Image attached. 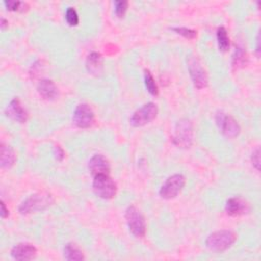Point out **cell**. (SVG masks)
<instances>
[{"instance_id": "83f0119b", "label": "cell", "mask_w": 261, "mask_h": 261, "mask_svg": "<svg viewBox=\"0 0 261 261\" xmlns=\"http://www.w3.org/2000/svg\"><path fill=\"white\" fill-rule=\"evenodd\" d=\"M53 154H54V157L56 158V160H58V161H62L63 158H64V151H63V149H62L60 146H58V145L54 146V148H53Z\"/></svg>"}, {"instance_id": "44dd1931", "label": "cell", "mask_w": 261, "mask_h": 261, "mask_svg": "<svg viewBox=\"0 0 261 261\" xmlns=\"http://www.w3.org/2000/svg\"><path fill=\"white\" fill-rule=\"evenodd\" d=\"M144 82H145V86L147 91L153 95V96H157L158 95V86L152 75V73L150 72V70L146 69L145 73H144Z\"/></svg>"}, {"instance_id": "8fae6325", "label": "cell", "mask_w": 261, "mask_h": 261, "mask_svg": "<svg viewBox=\"0 0 261 261\" xmlns=\"http://www.w3.org/2000/svg\"><path fill=\"white\" fill-rule=\"evenodd\" d=\"M5 114L9 118L19 123H23L28 120L29 113L22 106L18 98H13L5 108Z\"/></svg>"}, {"instance_id": "4dcf8cb0", "label": "cell", "mask_w": 261, "mask_h": 261, "mask_svg": "<svg viewBox=\"0 0 261 261\" xmlns=\"http://www.w3.org/2000/svg\"><path fill=\"white\" fill-rule=\"evenodd\" d=\"M7 27H8V21L4 17H1V19H0V28H1V30L4 31Z\"/></svg>"}, {"instance_id": "4316f807", "label": "cell", "mask_w": 261, "mask_h": 261, "mask_svg": "<svg viewBox=\"0 0 261 261\" xmlns=\"http://www.w3.org/2000/svg\"><path fill=\"white\" fill-rule=\"evenodd\" d=\"M42 67H43V64H42V61H37V62H35L34 64H32V67H31V71H30V73H31V75L33 76V77H36L38 74H39V72L42 70Z\"/></svg>"}, {"instance_id": "7c38bea8", "label": "cell", "mask_w": 261, "mask_h": 261, "mask_svg": "<svg viewBox=\"0 0 261 261\" xmlns=\"http://www.w3.org/2000/svg\"><path fill=\"white\" fill-rule=\"evenodd\" d=\"M10 255L18 261L32 260L37 255V248L30 243H18L11 249Z\"/></svg>"}, {"instance_id": "3957f363", "label": "cell", "mask_w": 261, "mask_h": 261, "mask_svg": "<svg viewBox=\"0 0 261 261\" xmlns=\"http://www.w3.org/2000/svg\"><path fill=\"white\" fill-rule=\"evenodd\" d=\"M194 140L193 123L188 118H182L177 121L171 141L173 145L181 149H188L192 146Z\"/></svg>"}, {"instance_id": "f1b7e54d", "label": "cell", "mask_w": 261, "mask_h": 261, "mask_svg": "<svg viewBox=\"0 0 261 261\" xmlns=\"http://www.w3.org/2000/svg\"><path fill=\"white\" fill-rule=\"evenodd\" d=\"M1 210H0V215H1V217L2 218H6L7 216H8V214H9V211H8V209L6 208V206H5V203L3 202V201H1Z\"/></svg>"}, {"instance_id": "ac0fdd59", "label": "cell", "mask_w": 261, "mask_h": 261, "mask_svg": "<svg viewBox=\"0 0 261 261\" xmlns=\"http://www.w3.org/2000/svg\"><path fill=\"white\" fill-rule=\"evenodd\" d=\"M63 256L66 260L69 261H81L85 259L83 252L79 249V247L75 244L72 243H67L63 247Z\"/></svg>"}, {"instance_id": "d6986e66", "label": "cell", "mask_w": 261, "mask_h": 261, "mask_svg": "<svg viewBox=\"0 0 261 261\" xmlns=\"http://www.w3.org/2000/svg\"><path fill=\"white\" fill-rule=\"evenodd\" d=\"M216 39L218 48L220 51L225 52L229 49V37L227 35V31L224 27H219L216 31Z\"/></svg>"}, {"instance_id": "e0dca14e", "label": "cell", "mask_w": 261, "mask_h": 261, "mask_svg": "<svg viewBox=\"0 0 261 261\" xmlns=\"http://www.w3.org/2000/svg\"><path fill=\"white\" fill-rule=\"evenodd\" d=\"M87 70L92 74H99L102 71L103 67V59L100 53L92 52L89 54L86 60Z\"/></svg>"}, {"instance_id": "4fadbf2b", "label": "cell", "mask_w": 261, "mask_h": 261, "mask_svg": "<svg viewBox=\"0 0 261 261\" xmlns=\"http://www.w3.org/2000/svg\"><path fill=\"white\" fill-rule=\"evenodd\" d=\"M88 168L94 176L101 174H109L110 164L102 154H95L89 160Z\"/></svg>"}, {"instance_id": "cb8c5ba5", "label": "cell", "mask_w": 261, "mask_h": 261, "mask_svg": "<svg viewBox=\"0 0 261 261\" xmlns=\"http://www.w3.org/2000/svg\"><path fill=\"white\" fill-rule=\"evenodd\" d=\"M65 19L71 27H75L79 23V15L73 7H68L65 11Z\"/></svg>"}, {"instance_id": "d4e9b609", "label": "cell", "mask_w": 261, "mask_h": 261, "mask_svg": "<svg viewBox=\"0 0 261 261\" xmlns=\"http://www.w3.org/2000/svg\"><path fill=\"white\" fill-rule=\"evenodd\" d=\"M172 30L177 33L178 35H181L182 37L187 38V39H195L197 37V32L195 30L192 29H188L186 27H176V28H172Z\"/></svg>"}, {"instance_id": "8992f818", "label": "cell", "mask_w": 261, "mask_h": 261, "mask_svg": "<svg viewBox=\"0 0 261 261\" xmlns=\"http://www.w3.org/2000/svg\"><path fill=\"white\" fill-rule=\"evenodd\" d=\"M116 184L109 174H101L94 176L93 191L101 199L109 200L116 195Z\"/></svg>"}, {"instance_id": "6da1fadb", "label": "cell", "mask_w": 261, "mask_h": 261, "mask_svg": "<svg viewBox=\"0 0 261 261\" xmlns=\"http://www.w3.org/2000/svg\"><path fill=\"white\" fill-rule=\"evenodd\" d=\"M54 202V199L49 193H36L28 197L18 207L20 214H30L37 211H43Z\"/></svg>"}, {"instance_id": "9c48e42d", "label": "cell", "mask_w": 261, "mask_h": 261, "mask_svg": "<svg viewBox=\"0 0 261 261\" xmlns=\"http://www.w3.org/2000/svg\"><path fill=\"white\" fill-rule=\"evenodd\" d=\"M215 121L219 128V130L224 135L226 138L232 139L239 136L241 133V126L238 121L230 115L218 111L215 114Z\"/></svg>"}, {"instance_id": "484cf974", "label": "cell", "mask_w": 261, "mask_h": 261, "mask_svg": "<svg viewBox=\"0 0 261 261\" xmlns=\"http://www.w3.org/2000/svg\"><path fill=\"white\" fill-rule=\"evenodd\" d=\"M251 162L257 170L260 169V149L258 147L253 151L251 155Z\"/></svg>"}, {"instance_id": "9a60e30c", "label": "cell", "mask_w": 261, "mask_h": 261, "mask_svg": "<svg viewBox=\"0 0 261 261\" xmlns=\"http://www.w3.org/2000/svg\"><path fill=\"white\" fill-rule=\"evenodd\" d=\"M37 91L45 100H54L58 96V89L56 85L49 79L41 80L37 85Z\"/></svg>"}, {"instance_id": "5b68a950", "label": "cell", "mask_w": 261, "mask_h": 261, "mask_svg": "<svg viewBox=\"0 0 261 261\" xmlns=\"http://www.w3.org/2000/svg\"><path fill=\"white\" fill-rule=\"evenodd\" d=\"M124 216L129 231L136 238H143L146 233V221L141 211L132 205L125 210Z\"/></svg>"}, {"instance_id": "7402d4cb", "label": "cell", "mask_w": 261, "mask_h": 261, "mask_svg": "<svg viewBox=\"0 0 261 261\" xmlns=\"http://www.w3.org/2000/svg\"><path fill=\"white\" fill-rule=\"evenodd\" d=\"M4 5L5 7L10 10V11H24L28 9V4L24 2H20V1H12V0H8V1H4Z\"/></svg>"}, {"instance_id": "30bf717a", "label": "cell", "mask_w": 261, "mask_h": 261, "mask_svg": "<svg viewBox=\"0 0 261 261\" xmlns=\"http://www.w3.org/2000/svg\"><path fill=\"white\" fill-rule=\"evenodd\" d=\"M95 121V114L90 105L86 103L79 104L72 114V122L80 128H88Z\"/></svg>"}, {"instance_id": "52a82bcc", "label": "cell", "mask_w": 261, "mask_h": 261, "mask_svg": "<svg viewBox=\"0 0 261 261\" xmlns=\"http://www.w3.org/2000/svg\"><path fill=\"white\" fill-rule=\"evenodd\" d=\"M186 185V177L180 173H175L166 178L159 190V196L162 199L170 200L175 198L184 189Z\"/></svg>"}, {"instance_id": "277c9868", "label": "cell", "mask_w": 261, "mask_h": 261, "mask_svg": "<svg viewBox=\"0 0 261 261\" xmlns=\"http://www.w3.org/2000/svg\"><path fill=\"white\" fill-rule=\"evenodd\" d=\"M191 80L197 89H204L208 85V76L202 62L196 55H189L187 59Z\"/></svg>"}, {"instance_id": "ffe728a7", "label": "cell", "mask_w": 261, "mask_h": 261, "mask_svg": "<svg viewBox=\"0 0 261 261\" xmlns=\"http://www.w3.org/2000/svg\"><path fill=\"white\" fill-rule=\"evenodd\" d=\"M247 60H248V57H247V53H246L245 49L243 47L238 46L236 48L234 54L232 56V67L237 68V69L240 67H243L246 65Z\"/></svg>"}, {"instance_id": "7a4b0ae2", "label": "cell", "mask_w": 261, "mask_h": 261, "mask_svg": "<svg viewBox=\"0 0 261 261\" xmlns=\"http://www.w3.org/2000/svg\"><path fill=\"white\" fill-rule=\"evenodd\" d=\"M237 241V234L228 229L216 230L206 239V247L213 252H223L230 248Z\"/></svg>"}, {"instance_id": "ba28073f", "label": "cell", "mask_w": 261, "mask_h": 261, "mask_svg": "<svg viewBox=\"0 0 261 261\" xmlns=\"http://www.w3.org/2000/svg\"><path fill=\"white\" fill-rule=\"evenodd\" d=\"M158 114V107L153 102H148L144 104L142 107L137 109L132 116L129 117V123L135 126H143L145 124H148L153 119L156 118Z\"/></svg>"}, {"instance_id": "603a6c76", "label": "cell", "mask_w": 261, "mask_h": 261, "mask_svg": "<svg viewBox=\"0 0 261 261\" xmlns=\"http://www.w3.org/2000/svg\"><path fill=\"white\" fill-rule=\"evenodd\" d=\"M128 2L125 0L114 1V13L117 17H123L127 10Z\"/></svg>"}, {"instance_id": "5bb4252c", "label": "cell", "mask_w": 261, "mask_h": 261, "mask_svg": "<svg viewBox=\"0 0 261 261\" xmlns=\"http://www.w3.org/2000/svg\"><path fill=\"white\" fill-rule=\"evenodd\" d=\"M250 211V206L247 201L241 197H232L226 201L225 212L230 216H239Z\"/></svg>"}, {"instance_id": "f546056e", "label": "cell", "mask_w": 261, "mask_h": 261, "mask_svg": "<svg viewBox=\"0 0 261 261\" xmlns=\"http://www.w3.org/2000/svg\"><path fill=\"white\" fill-rule=\"evenodd\" d=\"M260 51H261V48H260V33H258L257 37H256V55L257 56H260Z\"/></svg>"}, {"instance_id": "2e32d148", "label": "cell", "mask_w": 261, "mask_h": 261, "mask_svg": "<svg viewBox=\"0 0 261 261\" xmlns=\"http://www.w3.org/2000/svg\"><path fill=\"white\" fill-rule=\"evenodd\" d=\"M16 160V154L14 152V150L4 144L1 143L0 145V165L2 168H10L11 166H13V164L15 163Z\"/></svg>"}]
</instances>
